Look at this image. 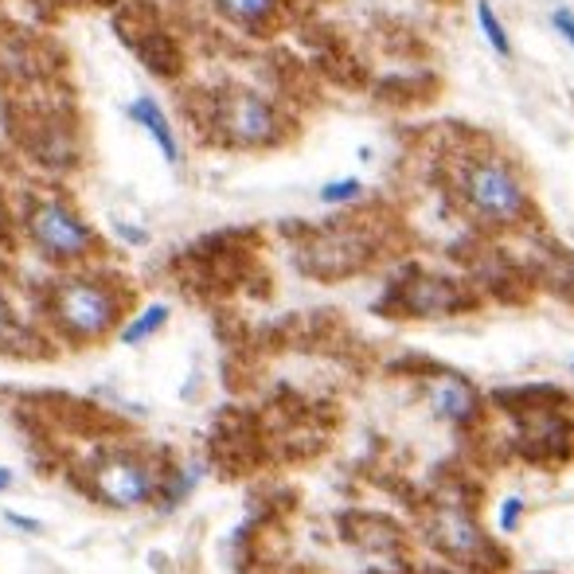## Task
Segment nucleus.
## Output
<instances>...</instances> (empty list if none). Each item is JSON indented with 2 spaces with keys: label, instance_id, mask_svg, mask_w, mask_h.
I'll use <instances>...</instances> for the list:
<instances>
[{
  "label": "nucleus",
  "instance_id": "obj_2",
  "mask_svg": "<svg viewBox=\"0 0 574 574\" xmlns=\"http://www.w3.org/2000/svg\"><path fill=\"white\" fill-rule=\"evenodd\" d=\"M462 200L481 224L516 227L532 211V191L512 160L504 157H477L462 172Z\"/></svg>",
  "mask_w": 574,
  "mask_h": 574
},
{
  "label": "nucleus",
  "instance_id": "obj_8",
  "mask_svg": "<svg viewBox=\"0 0 574 574\" xmlns=\"http://www.w3.org/2000/svg\"><path fill=\"white\" fill-rule=\"evenodd\" d=\"M126 113H129V121H133L137 129H145L149 133V141L160 149V157L168 160V165H180L184 160V152H180V141H176V133H172V126H168V113H165V106L157 102L152 95H137L133 102L126 106Z\"/></svg>",
  "mask_w": 574,
  "mask_h": 574
},
{
  "label": "nucleus",
  "instance_id": "obj_16",
  "mask_svg": "<svg viewBox=\"0 0 574 574\" xmlns=\"http://www.w3.org/2000/svg\"><path fill=\"white\" fill-rule=\"evenodd\" d=\"M4 524H9V527H17V532H28V535H40V532H43V524H40V519H32V516H20V512H4Z\"/></svg>",
  "mask_w": 574,
  "mask_h": 574
},
{
  "label": "nucleus",
  "instance_id": "obj_1",
  "mask_svg": "<svg viewBox=\"0 0 574 574\" xmlns=\"http://www.w3.org/2000/svg\"><path fill=\"white\" fill-rule=\"evenodd\" d=\"M51 325L63 340L95 344L121 325V294L95 274H71L51 289Z\"/></svg>",
  "mask_w": 574,
  "mask_h": 574
},
{
  "label": "nucleus",
  "instance_id": "obj_9",
  "mask_svg": "<svg viewBox=\"0 0 574 574\" xmlns=\"http://www.w3.org/2000/svg\"><path fill=\"white\" fill-rule=\"evenodd\" d=\"M168 317H172V309H168L165 301H152V305H145V309L137 313V317H129L126 325H121L118 340H121V344H129V348H137V344L152 340V336H157L160 328L168 325Z\"/></svg>",
  "mask_w": 574,
  "mask_h": 574
},
{
  "label": "nucleus",
  "instance_id": "obj_18",
  "mask_svg": "<svg viewBox=\"0 0 574 574\" xmlns=\"http://www.w3.org/2000/svg\"><path fill=\"white\" fill-rule=\"evenodd\" d=\"M0 227H4V204H0Z\"/></svg>",
  "mask_w": 574,
  "mask_h": 574
},
{
  "label": "nucleus",
  "instance_id": "obj_6",
  "mask_svg": "<svg viewBox=\"0 0 574 574\" xmlns=\"http://www.w3.org/2000/svg\"><path fill=\"white\" fill-rule=\"evenodd\" d=\"M426 407L434 418L449 426H473L481 418V395L473 392V383L454 372H438L426 383Z\"/></svg>",
  "mask_w": 574,
  "mask_h": 574
},
{
  "label": "nucleus",
  "instance_id": "obj_14",
  "mask_svg": "<svg viewBox=\"0 0 574 574\" xmlns=\"http://www.w3.org/2000/svg\"><path fill=\"white\" fill-rule=\"evenodd\" d=\"M551 28H555V36L563 43H574V12L571 9H563V4H558V9L551 12Z\"/></svg>",
  "mask_w": 574,
  "mask_h": 574
},
{
  "label": "nucleus",
  "instance_id": "obj_10",
  "mask_svg": "<svg viewBox=\"0 0 574 574\" xmlns=\"http://www.w3.org/2000/svg\"><path fill=\"white\" fill-rule=\"evenodd\" d=\"M473 17H477V32H481V40L488 43V51H493L496 59H508V56H512L508 28H504L501 12L493 9V0H477V9H473Z\"/></svg>",
  "mask_w": 574,
  "mask_h": 574
},
{
  "label": "nucleus",
  "instance_id": "obj_4",
  "mask_svg": "<svg viewBox=\"0 0 574 574\" xmlns=\"http://www.w3.org/2000/svg\"><path fill=\"white\" fill-rule=\"evenodd\" d=\"M160 469L141 454H106L98 457V465L90 469V493L106 508H145L157 501L160 493Z\"/></svg>",
  "mask_w": 574,
  "mask_h": 574
},
{
  "label": "nucleus",
  "instance_id": "obj_7",
  "mask_svg": "<svg viewBox=\"0 0 574 574\" xmlns=\"http://www.w3.org/2000/svg\"><path fill=\"white\" fill-rule=\"evenodd\" d=\"M434 543H438L446 555L462 558V563H477L488 551L485 532H481V524L473 519V512L462 508V504H449V508L434 512Z\"/></svg>",
  "mask_w": 574,
  "mask_h": 574
},
{
  "label": "nucleus",
  "instance_id": "obj_5",
  "mask_svg": "<svg viewBox=\"0 0 574 574\" xmlns=\"http://www.w3.org/2000/svg\"><path fill=\"white\" fill-rule=\"evenodd\" d=\"M211 126L227 145L239 149H258V145H274L281 137V118L274 110L270 98L255 95V90H224L211 106Z\"/></svg>",
  "mask_w": 574,
  "mask_h": 574
},
{
  "label": "nucleus",
  "instance_id": "obj_3",
  "mask_svg": "<svg viewBox=\"0 0 574 574\" xmlns=\"http://www.w3.org/2000/svg\"><path fill=\"white\" fill-rule=\"evenodd\" d=\"M24 235L43 258L59 266H75L98 250V235L75 208H67L56 196H43L28 208Z\"/></svg>",
  "mask_w": 574,
  "mask_h": 574
},
{
  "label": "nucleus",
  "instance_id": "obj_12",
  "mask_svg": "<svg viewBox=\"0 0 574 574\" xmlns=\"http://www.w3.org/2000/svg\"><path fill=\"white\" fill-rule=\"evenodd\" d=\"M219 9L239 24H263V20L274 17L278 0H219Z\"/></svg>",
  "mask_w": 574,
  "mask_h": 574
},
{
  "label": "nucleus",
  "instance_id": "obj_13",
  "mask_svg": "<svg viewBox=\"0 0 574 574\" xmlns=\"http://www.w3.org/2000/svg\"><path fill=\"white\" fill-rule=\"evenodd\" d=\"M359 191H364V184H359L356 176H344V180H328L325 188H320V200L325 204H352V200H359Z\"/></svg>",
  "mask_w": 574,
  "mask_h": 574
},
{
  "label": "nucleus",
  "instance_id": "obj_11",
  "mask_svg": "<svg viewBox=\"0 0 574 574\" xmlns=\"http://www.w3.org/2000/svg\"><path fill=\"white\" fill-rule=\"evenodd\" d=\"M200 477H204V465L200 462H191V465H184L180 473H172V481H160V488L165 493H157L160 496V508H176V504H184L191 496V488L200 485Z\"/></svg>",
  "mask_w": 574,
  "mask_h": 574
},
{
  "label": "nucleus",
  "instance_id": "obj_19",
  "mask_svg": "<svg viewBox=\"0 0 574 574\" xmlns=\"http://www.w3.org/2000/svg\"><path fill=\"white\" fill-rule=\"evenodd\" d=\"M430 574H449V571H430Z\"/></svg>",
  "mask_w": 574,
  "mask_h": 574
},
{
  "label": "nucleus",
  "instance_id": "obj_15",
  "mask_svg": "<svg viewBox=\"0 0 574 574\" xmlns=\"http://www.w3.org/2000/svg\"><path fill=\"white\" fill-rule=\"evenodd\" d=\"M519 512H524V501H519V496H508V501H504V508H501V527H504V532H516V527H519Z\"/></svg>",
  "mask_w": 574,
  "mask_h": 574
},
{
  "label": "nucleus",
  "instance_id": "obj_17",
  "mask_svg": "<svg viewBox=\"0 0 574 574\" xmlns=\"http://www.w3.org/2000/svg\"><path fill=\"white\" fill-rule=\"evenodd\" d=\"M4 488H12V469H4V465H0V493H4Z\"/></svg>",
  "mask_w": 574,
  "mask_h": 574
}]
</instances>
